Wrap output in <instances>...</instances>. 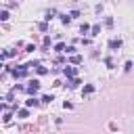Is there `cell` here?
Returning a JSON list of instances; mask_svg holds the SVG:
<instances>
[{"instance_id":"2","label":"cell","mask_w":134,"mask_h":134,"mask_svg":"<svg viewBox=\"0 0 134 134\" xmlns=\"http://www.w3.org/2000/svg\"><path fill=\"white\" fill-rule=\"evenodd\" d=\"M38 88H40V82H38V80H31V82H29V86H27L25 90H27V94H36V92H38Z\"/></svg>"},{"instance_id":"3","label":"cell","mask_w":134,"mask_h":134,"mask_svg":"<svg viewBox=\"0 0 134 134\" xmlns=\"http://www.w3.org/2000/svg\"><path fill=\"white\" fill-rule=\"evenodd\" d=\"M54 15H57V10H46V15H44V21L48 23V21H52L54 19Z\"/></svg>"},{"instance_id":"8","label":"cell","mask_w":134,"mask_h":134,"mask_svg":"<svg viewBox=\"0 0 134 134\" xmlns=\"http://www.w3.org/2000/svg\"><path fill=\"white\" fill-rule=\"evenodd\" d=\"M65 48H67V46H65L63 42H59V44L54 46V50H57V52H65Z\"/></svg>"},{"instance_id":"7","label":"cell","mask_w":134,"mask_h":134,"mask_svg":"<svg viewBox=\"0 0 134 134\" xmlns=\"http://www.w3.org/2000/svg\"><path fill=\"white\" fill-rule=\"evenodd\" d=\"M90 29H92V27H90L88 23H82V25H80V34H86V31H90Z\"/></svg>"},{"instance_id":"19","label":"cell","mask_w":134,"mask_h":134,"mask_svg":"<svg viewBox=\"0 0 134 134\" xmlns=\"http://www.w3.org/2000/svg\"><path fill=\"white\" fill-rule=\"evenodd\" d=\"M46 71H48V69H46V67H38V73H40V75H44V73H46Z\"/></svg>"},{"instance_id":"18","label":"cell","mask_w":134,"mask_h":134,"mask_svg":"<svg viewBox=\"0 0 134 134\" xmlns=\"http://www.w3.org/2000/svg\"><path fill=\"white\" fill-rule=\"evenodd\" d=\"M124 69H126V71H130V69H132V61H126V67H124Z\"/></svg>"},{"instance_id":"6","label":"cell","mask_w":134,"mask_h":134,"mask_svg":"<svg viewBox=\"0 0 134 134\" xmlns=\"http://www.w3.org/2000/svg\"><path fill=\"white\" fill-rule=\"evenodd\" d=\"M36 105H38V98H34V96H29L25 100V107H36Z\"/></svg>"},{"instance_id":"9","label":"cell","mask_w":134,"mask_h":134,"mask_svg":"<svg viewBox=\"0 0 134 134\" xmlns=\"http://www.w3.org/2000/svg\"><path fill=\"white\" fill-rule=\"evenodd\" d=\"M50 100H54L52 94H44V96H42V103H50Z\"/></svg>"},{"instance_id":"4","label":"cell","mask_w":134,"mask_h":134,"mask_svg":"<svg viewBox=\"0 0 134 134\" xmlns=\"http://www.w3.org/2000/svg\"><path fill=\"white\" fill-rule=\"evenodd\" d=\"M63 73H65V75H67V77H73V75H75V69H73V67H69V65H67V67H65V69H63Z\"/></svg>"},{"instance_id":"15","label":"cell","mask_w":134,"mask_h":134,"mask_svg":"<svg viewBox=\"0 0 134 134\" xmlns=\"http://www.w3.org/2000/svg\"><path fill=\"white\" fill-rule=\"evenodd\" d=\"M27 115H29L27 109H21V111H19V117H27Z\"/></svg>"},{"instance_id":"10","label":"cell","mask_w":134,"mask_h":134,"mask_svg":"<svg viewBox=\"0 0 134 134\" xmlns=\"http://www.w3.org/2000/svg\"><path fill=\"white\" fill-rule=\"evenodd\" d=\"M61 21H63V25H67V23L71 21V17H69V15H61Z\"/></svg>"},{"instance_id":"14","label":"cell","mask_w":134,"mask_h":134,"mask_svg":"<svg viewBox=\"0 0 134 134\" xmlns=\"http://www.w3.org/2000/svg\"><path fill=\"white\" fill-rule=\"evenodd\" d=\"M65 52H67V54H73V52H75V46H67Z\"/></svg>"},{"instance_id":"11","label":"cell","mask_w":134,"mask_h":134,"mask_svg":"<svg viewBox=\"0 0 134 134\" xmlns=\"http://www.w3.org/2000/svg\"><path fill=\"white\" fill-rule=\"evenodd\" d=\"M90 31H92L90 36H98V31H100V27H98V25H92V29H90Z\"/></svg>"},{"instance_id":"16","label":"cell","mask_w":134,"mask_h":134,"mask_svg":"<svg viewBox=\"0 0 134 134\" xmlns=\"http://www.w3.org/2000/svg\"><path fill=\"white\" fill-rule=\"evenodd\" d=\"M0 19H2V21H6V19H8V10H2V17H0Z\"/></svg>"},{"instance_id":"1","label":"cell","mask_w":134,"mask_h":134,"mask_svg":"<svg viewBox=\"0 0 134 134\" xmlns=\"http://www.w3.org/2000/svg\"><path fill=\"white\" fill-rule=\"evenodd\" d=\"M121 46H124V42H121L119 38H113V40H109V48H111L113 52H115V50H119Z\"/></svg>"},{"instance_id":"12","label":"cell","mask_w":134,"mask_h":134,"mask_svg":"<svg viewBox=\"0 0 134 134\" xmlns=\"http://www.w3.org/2000/svg\"><path fill=\"white\" fill-rule=\"evenodd\" d=\"M69 17H71V19H77V17H80V10H71Z\"/></svg>"},{"instance_id":"13","label":"cell","mask_w":134,"mask_h":134,"mask_svg":"<svg viewBox=\"0 0 134 134\" xmlns=\"http://www.w3.org/2000/svg\"><path fill=\"white\" fill-rule=\"evenodd\" d=\"M105 25H107V27H113V19L107 17V19H105Z\"/></svg>"},{"instance_id":"17","label":"cell","mask_w":134,"mask_h":134,"mask_svg":"<svg viewBox=\"0 0 134 134\" xmlns=\"http://www.w3.org/2000/svg\"><path fill=\"white\" fill-rule=\"evenodd\" d=\"M105 65H107V67H113V61H111V59L107 57V59H105Z\"/></svg>"},{"instance_id":"5","label":"cell","mask_w":134,"mask_h":134,"mask_svg":"<svg viewBox=\"0 0 134 134\" xmlns=\"http://www.w3.org/2000/svg\"><path fill=\"white\" fill-rule=\"evenodd\" d=\"M92 92H94V86H92V84L84 86V90H82V94H84V96H88V94H92Z\"/></svg>"}]
</instances>
